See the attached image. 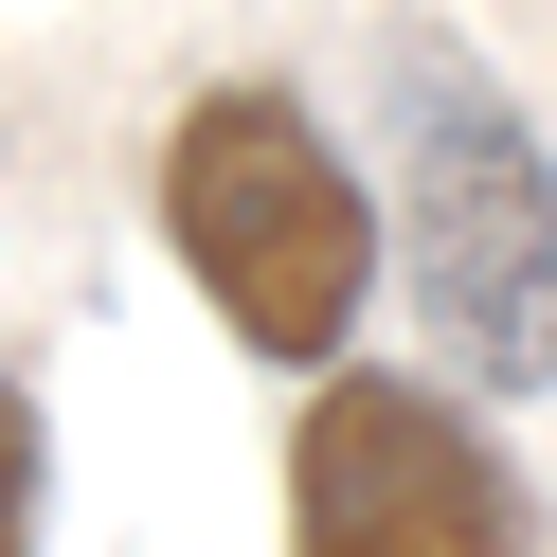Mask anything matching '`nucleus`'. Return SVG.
<instances>
[{"mask_svg":"<svg viewBox=\"0 0 557 557\" xmlns=\"http://www.w3.org/2000/svg\"><path fill=\"white\" fill-rule=\"evenodd\" d=\"M288 557H540V504L468 396L324 360V396L288 432Z\"/></svg>","mask_w":557,"mask_h":557,"instance_id":"obj_3","label":"nucleus"},{"mask_svg":"<svg viewBox=\"0 0 557 557\" xmlns=\"http://www.w3.org/2000/svg\"><path fill=\"white\" fill-rule=\"evenodd\" d=\"M37 485H54V432H37V396L0 377V557H37Z\"/></svg>","mask_w":557,"mask_h":557,"instance_id":"obj_4","label":"nucleus"},{"mask_svg":"<svg viewBox=\"0 0 557 557\" xmlns=\"http://www.w3.org/2000/svg\"><path fill=\"white\" fill-rule=\"evenodd\" d=\"M377 126H396V252H413L449 396H540L557 377V145L449 18H377Z\"/></svg>","mask_w":557,"mask_h":557,"instance_id":"obj_1","label":"nucleus"},{"mask_svg":"<svg viewBox=\"0 0 557 557\" xmlns=\"http://www.w3.org/2000/svg\"><path fill=\"white\" fill-rule=\"evenodd\" d=\"M145 198H162V252H181V288L234 324V360H306V377H324L342 342H360L377 252H396V234H377L360 162L306 126V90L216 73L181 126H162Z\"/></svg>","mask_w":557,"mask_h":557,"instance_id":"obj_2","label":"nucleus"}]
</instances>
